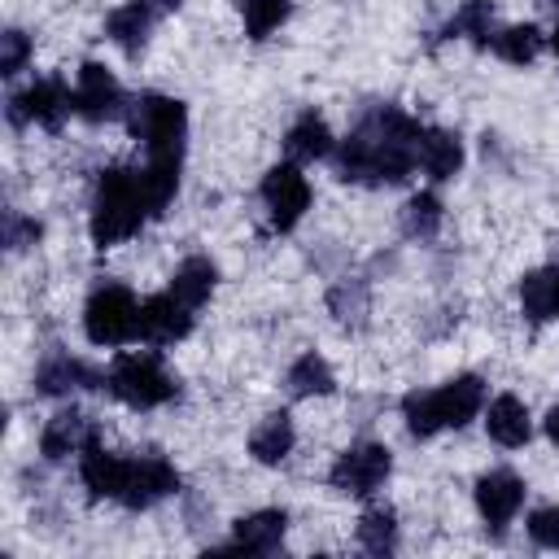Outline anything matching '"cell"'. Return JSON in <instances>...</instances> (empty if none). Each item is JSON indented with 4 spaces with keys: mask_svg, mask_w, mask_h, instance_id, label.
Returning a JSON list of instances; mask_svg holds the SVG:
<instances>
[{
    "mask_svg": "<svg viewBox=\"0 0 559 559\" xmlns=\"http://www.w3.org/2000/svg\"><path fill=\"white\" fill-rule=\"evenodd\" d=\"M288 0H240V13H245V31L253 39H266L284 17H288Z\"/></svg>",
    "mask_w": 559,
    "mask_h": 559,
    "instance_id": "27",
    "label": "cell"
},
{
    "mask_svg": "<svg viewBox=\"0 0 559 559\" xmlns=\"http://www.w3.org/2000/svg\"><path fill=\"white\" fill-rule=\"evenodd\" d=\"M175 183H179V162H157V157H148L144 170H131V166L105 170L96 188V210H92V240L105 249L135 236L144 218L166 210V201L175 197Z\"/></svg>",
    "mask_w": 559,
    "mask_h": 559,
    "instance_id": "1",
    "label": "cell"
},
{
    "mask_svg": "<svg viewBox=\"0 0 559 559\" xmlns=\"http://www.w3.org/2000/svg\"><path fill=\"white\" fill-rule=\"evenodd\" d=\"M389 467H393V459H389L384 445H354L349 454L336 459V467H332V485H336L341 493L367 498V493H376V489L384 485Z\"/></svg>",
    "mask_w": 559,
    "mask_h": 559,
    "instance_id": "9",
    "label": "cell"
},
{
    "mask_svg": "<svg viewBox=\"0 0 559 559\" xmlns=\"http://www.w3.org/2000/svg\"><path fill=\"white\" fill-rule=\"evenodd\" d=\"M358 542L371 550V555H389L397 546V524H393V511H367L358 520Z\"/></svg>",
    "mask_w": 559,
    "mask_h": 559,
    "instance_id": "28",
    "label": "cell"
},
{
    "mask_svg": "<svg viewBox=\"0 0 559 559\" xmlns=\"http://www.w3.org/2000/svg\"><path fill=\"white\" fill-rule=\"evenodd\" d=\"M288 450H293V419H288L284 411L266 415V419L249 432V454H253L258 463H280Z\"/></svg>",
    "mask_w": 559,
    "mask_h": 559,
    "instance_id": "21",
    "label": "cell"
},
{
    "mask_svg": "<svg viewBox=\"0 0 559 559\" xmlns=\"http://www.w3.org/2000/svg\"><path fill=\"white\" fill-rule=\"evenodd\" d=\"M188 328H192V306H183L175 293H157L140 306V336L148 345H170L188 336Z\"/></svg>",
    "mask_w": 559,
    "mask_h": 559,
    "instance_id": "11",
    "label": "cell"
},
{
    "mask_svg": "<svg viewBox=\"0 0 559 559\" xmlns=\"http://www.w3.org/2000/svg\"><path fill=\"white\" fill-rule=\"evenodd\" d=\"M419 166V127L402 109H376L341 144V179L402 183Z\"/></svg>",
    "mask_w": 559,
    "mask_h": 559,
    "instance_id": "2",
    "label": "cell"
},
{
    "mask_svg": "<svg viewBox=\"0 0 559 559\" xmlns=\"http://www.w3.org/2000/svg\"><path fill=\"white\" fill-rule=\"evenodd\" d=\"M175 489H179L175 467H170L162 454H140V459H127L118 502L131 507V511H140V507H153L157 498H166V493H175Z\"/></svg>",
    "mask_w": 559,
    "mask_h": 559,
    "instance_id": "7",
    "label": "cell"
},
{
    "mask_svg": "<svg viewBox=\"0 0 559 559\" xmlns=\"http://www.w3.org/2000/svg\"><path fill=\"white\" fill-rule=\"evenodd\" d=\"M26 52H31L26 35L22 31H4L0 35V74H17L22 61H26Z\"/></svg>",
    "mask_w": 559,
    "mask_h": 559,
    "instance_id": "31",
    "label": "cell"
},
{
    "mask_svg": "<svg viewBox=\"0 0 559 559\" xmlns=\"http://www.w3.org/2000/svg\"><path fill=\"white\" fill-rule=\"evenodd\" d=\"M437 223H441V205H437V197L419 192V197L406 201V210H402V227H406V236H432Z\"/></svg>",
    "mask_w": 559,
    "mask_h": 559,
    "instance_id": "30",
    "label": "cell"
},
{
    "mask_svg": "<svg viewBox=\"0 0 559 559\" xmlns=\"http://www.w3.org/2000/svg\"><path fill=\"white\" fill-rule=\"evenodd\" d=\"M87 441H96V428H92V419L79 415V411H61L57 419H48V428H44V437H39V445H44L48 459H66V454L83 450Z\"/></svg>",
    "mask_w": 559,
    "mask_h": 559,
    "instance_id": "14",
    "label": "cell"
},
{
    "mask_svg": "<svg viewBox=\"0 0 559 559\" xmlns=\"http://www.w3.org/2000/svg\"><path fill=\"white\" fill-rule=\"evenodd\" d=\"M546 432H550V441L559 445V406H550V415H546Z\"/></svg>",
    "mask_w": 559,
    "mask_h": 559,
    "instance_id": "34",
    "label": "cell"
},
{
    "mask_svg": "<svg viewBox=\"0 0 559 559\" xmlns=\"http://www.w3.org/2000/svg\"><path fill=\"white\" fill-rule=\"evenodd\" d=\"M520 502H524L520 476H511V472H489V476H480V485H476V507H480V515H485L493 528H502V524L520 511Z\"/></svg>",
    "mask_w": 559,
    "mask_h": 559,
    "instance_id": "13",
    "label": "cell"
},
{
    "mask_svg": "<svg viewBox=\"0 0 559 559\" xmlns=\"http://www.w3.org/2000/svg\"><path fill=\"white\" fill-rule=\"evenodd\" d=\"M148 26H153V4H148V0H131V4L114 9L109 22H105L109 39H114L118 48H127V52H140V44L148 39Z\"/></svg>",
    "mask_w": 559,
    "mask_h": 559,
    "instance_id": "18",
    "label": "cell"
},
{
    "mask_svg": "<svg viewBox=\"0 0 559 559\" xmlns=\"http://www.w3.org/2000/svg\"><path fill=\"white\" fill-rule=\"evenodd\" d=\"M419 166H424V175H432V179H450L459 166H463V144H459V135H450V131H419Z\"/></svg>",
    "mask_w": 559,
    "mask_h": 559,
    "instance_id": "17",
    "label": "cell"
},
{
    "mask_svg": "<svg viewBox=\"0 0 559 559\" xmlns=\"http://www.w3.org/2000/svg\"><path fill=\"white\" fill-rule=\"evenodd\" d=\"M480 402H485V384L476 376H459L432 393H406L402 415L415 437H432L441 428H463L480 411Z\"/></svg>",
    "mask_w": 559,
    "mask_h": 559,
    "instance_id": "3",
    "label": "cell"
},
{
    "mask_svg": "<svg viewBox=\"0 0 559 559\" xmlns=\"http://www.w3.org/2000/svg\"><path fill=\"white\" fill-rule=\"evenodd\" d=\"M555 52H559V26H555Z\"/></svg>",
    "mask_w": 559,
    "mask_h": 559,
    "instance_id": "36",
    "label": "cell"
},
{
    "mask_svg": "<svg viewBox=\"0 0 559 559\" xmlns=\"http://www.w3.org/2000/svg\"><path fill=\"white\" fill-rule=\"evenodd\" d=\"M210 288H214V262H210V258H188V262L175 271V280H170V293H175L183 306H192V310L210 297Z\"/></svg>",
    "mask_w": 559,
    "mask_h": 559,
    "instance_id": "24",
    "label": "cell"
},
{
    "mask_svg": "<svg viewBox=\"0 0 559 559\" xmlns=\"http://www.w3.org/2000/svg\"><path fill=\"white\" fill-rule=\"evenodd\" d=\"M105 384H109L114 397H122L127 406H140V411L144 406H162V402L175 397V380L162 371V362L153 354H122L109 367Z\"/></svg>",
    "mask_w": 559,
    "mask_h": 559,
    "instance_id": "5",
    "label": "cell"
},
{
    "mask_svg": "<svg viewBox=\"0 0 559 559\" xmlns=\"http://www.w3.org/2000/svg\"><path fill=\"white\" fill-rule=\"evenodd\" d=\"M122 472H127V459L109 454L100 441H87L83 445V485L92 489V498H118Z\"/></svg>",
    "mask_w": 559,
    "mask_h": 559,
    "instance_id": "15",
    "label": "cell"
},
{
    "mask_svg": "<svg viewBox=\"0 0 559 559\" xmlns=\"http://www.w3.org/2000/svg\"><path fill=\"white\" fill-rule=\"evenodd\" d=\"M131 131L144 140L148 157L157 162H179L183 157V131H188V114L179 100L170 96H140L135 114H131Z\"/></svg>",
    "mask_w": 559,
    "mask_h": 559,
    "instance_id": "4",
    "label": "cell"
},
{
    "mask_svg": "<svg viewBox=\"0 0 559 559\" xmlns=\"http://www.w3.org/2000/svg\"><path fill=\"white\" fill-rule=\"evenodd\" d=\"M493 52L502 57V61H511V66H524V61H533L537 52H542V35H537V26H507V31H498L493 35Z\"/></svg>",
    "mask_w": 559,
    "mask_h": 559,
    "instance_id": "25",
    "label": "cell"
},
{
    "mask_svg": "<svg viewBox=\"0 0 559 559\" xmlns=\"http://www.w3.org/2000/svg\"><path fill=\"white\" fill-rule=\"evenodd\" d=\"M96 380H100V376H96L92 367H83V362L66 358V354L48 358V362L39 367V376H35L39 393H70V389H92Z\"/></svg>",
    "mask_w": 559,
    "mask_h": 559,
    "instance_id": "22",
    "label": "cell"
},
{
    "mask_svg": "<svg viewBox=\"0 0 559 559\" xmlns=\"http://www.w3.org/2000/svg\"><path fill=\"white\" fill-rule=\"evenodd\" d=\"M284 148H288V157H293V162H314V157H328V153H332V131L323 127V118L306 114V118H301V122L288 131Z\"/></svg>",
    "mask_w": 559,
    "mask_h": 559,
    "instance_id": "23",
    "label": "cell"
},
{
    "mask_svg": "<svg viewBox=\"0 0 559 559\" xmlns=\"http://www.w3.org/2000/svg\"><path fill=\"white\" fill-rule=\"evenodd\" d=\"M262 201L271 210V223L280 231H288L310 205V183H306V175L297 166H271L266 179H262Z\"/></svg>",
    "mask_w": 559,
    "mask_h": 559,
    "instance_id": "10",
    "label": "cell"
},
{
    "mask_svg": "<svg viewBox=\"0 0 559 559\" xmlns=\"http://www.w3.org/2000/svg\"><path fill=\"white\" fill-rule=\"evenodd\" d=\"M39 236V223H17L9 218V249H22V240H35Z\"/></svg>",
    "mask_w": 559,
    "mask_h": 559,
    "instance_id": "33",
    "label": "cell"
},
{
    "mask_svg": "<svg viewBox=\"0 0 559 559\" xmlns=\"http://www.w3.org/2000/svg\"><path fill=\"white\" fill-rule=\"evenodd\" d=\"M489 17H493L489 0H467V4L454 13L450 35H467V39H476V44H489Z\"/></svg>",
    "mask_w": 559,
    "mask_h": 559,
    "instance_id": "29",
    "label": "cell"
},
{
    "mask_svg": "<svg viewBox=\"0 0 559 559\" xmlns=\"http://www.w3.org/2000/svg\"><path fill=\"white\" fill-rule=\"evenodd\" d=\"M74 109H79L83 118H92V122H100V118H114V114L122 109V87H118V79H114L105 66L87 61V66L79 70Z\"/></svg>",
    "mask_w": 559,
    "mask_h": 559,
    "instance_id": "12",
    "label": "cell"
},
{
    "mask_svg": "<svg viewBox=\"0 0 559 559\" xmlns=\"http://www.w3.org/2000/svg\"><path fill=\"white\" fill-rule=\"evenodd\" d=\"M332 367L319 358V354H301L297 362H293V371H288V389L297 393V397H310V393H332Z\"/></svg>",
    "mask_w": 559,
    "mask_h": 559,
    "instance_id": "26",
    "label": "cell"
},
{
    "mask_svg": "<svg viewBox=\"0 0 559 559\" xmlns=\"http://www.w3.org/2000/svg\"><path fill=\"white\" fill-rule=\"evenodd\" d=\"M284 511H253L236 524V550H253V555H271L284 542Z\"/></svg>",
    "mask_w": 559,
    "mask_h": 559,
    "instance_id": "19",
    "label": "cell"
},
{
    "mask_svg": "<svg viewBox=\"0 0 559 559\" xmlns=\"http://www.w3.org/2000/svg\"><path fill=\"white\" fill-rule=\"evenodd\" d=\"M528 533L537 546H559V507H542L528 520Z\"/></svg>",
    "mask_w": 559,
    "mask_h": 559,
    "instance_id": "32",
    "label": "cell"
},
{
    "mask_svg": "<svg viewBox=\"0 0 559 559\" xmlns=\"http://www.w3.org/2000/svg\"><path fill=\"white\" fill-rule=\"evenodd\" d=\"M153 9H179V0H148Z\"/></svg>",
    "mask_w": 559,
    "mask_h": 559,
    "instance_id": "35",
    "label": "cell"
},
{
    "mask_svg": "<svg viewBox=\"0 0 559 559\" xmlns=\"http://www.w3.org/2000/svg\"><path fill=\"white\" fill-rule=\"evenodd\" d=\"M74 109V92L61 79H39L35 87H26L22 96L9 100V122L26 127V122H44V127H61V118Z\"/></svg>",
    "mask_w": 559,
    "mask_h": 559,
    "instance_id": "8",
    "label": "cell"
},
{
    "mask_svg": "<svg viewBox=\"0 0 559 559\" xmlns=\"http://www.w3.org/2000/svg\"><path fill=\"white\" fill-rule=\"evenodd\" d=\"M485 428H489V437H493L498 445H507V450L524 445V441H528V432H533L524 402H520V397H511V393H502V397L489 406V419H485Z\"/></svg>",
    "mask_w": 559,
    "mask_h": 559,
    "instance_id": "16",
    "label": "cell"
},
{
    "mask_svg": "<svg viewBox=\"0 0 559 559\" xmlns=\"http://www.w3.org/2000/svg\"><path fill=\"white\" fill-rule=\"evenodd\" d=\"M83 328L96 345H122L131 336H140V306L127 288L109 284L100 293H92L87 301V314H83Z\"/></svg>",
    "mask_w": 559,
    "mask_h": 559,
    "instance_id": "6",
    "label": "cell"
},
{
    "mask_svg": "<svg viewBox=\"0 0 559 559\" xmlns=\"http://www.w3.org/2000/svg\"><path fill=\"white\" fill-rule=\"evenodd\" d=\"M520 306L533 323L559 319V271H533L520 284Z\"/></svg>",
    "mask_w": 559,
    "mask_h": 559,
    "instance_id": "20",
    "label": "cell"
}]
</instances>
